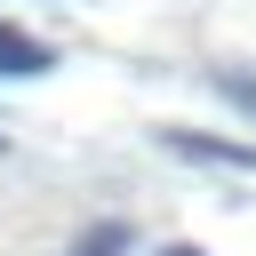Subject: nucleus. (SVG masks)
Returning <instances> with one entry per match:
<instances>
[{
  "label": "nucleus",
  "instance_id": "7ed1b4c3",
  "mask_svg": "<svg viewBox=\"0 0 256 256\" xmlns=\"http://www.w3.org/2000/svg\"><path fill=\"white\" fill-rule=\"evenodd\" d=\"M128 248H136V224H128V216H104V224H88L64 256H128Z\"/></svg>",
  "mask_w": 256,
  "mask_h": 256
},
{
  "label": "nucleus",
  "instance_id": "423d86ee",
  "mask_svg": "<svg viewBox=\"0 0 256 256\" xmlns=\"http://www.w3.org/2000/svg\"><path fill=\"white\" fill-rule=\"evenodd\" d=\"M0 152H8V136H0Z\"/></svg>",
  "mask_w": 256,
  "mask_h": 256
},
{
  "label": "nucleus",
  "instance_id": "20e7f679",
  "mask_svg": "<svg viewBox=\"0 0 256 256\" xmlns=\"http://www.w3.org/2000/svg\"><path fill=\"white\" fill-rule=\"evenodd\" d=\"M208 88H216V96H224L240 120H256V72H240V64H216V72H208Z\"/></svg>",
  "mask_w": 256,
  "mask_h": 256
},
{
  "label": "nucleus",
  "instance_id": "f257e3e1",
  "mask_svg": "<svg viewBox=\"0 0 256 256\" xmlns=\"http://www.w3.org/2000/svg\"><path fill=\"white\" fill-rule=\"evenodd\" d=\"M160 144H168V152H184V160H208V168H248V176H256V144H240V136H200V128H160Z\"/></svg>",
  "mask_w": 256,
  "mask_h": 256
},
{
  "label": "nucleus",
  "instance_id": "39448f33",
  "mask_svg": "<svg viewBox=\"0 0 256 256\" xmlns=\"http://www.w3.org/2000/svg\"><path fill=\"white\" fill-rule=\"evenodd\" d=\"M168 256H208V248H192V240H176V248H168Z\"/></svg>",
  "mask_w": 256,
  "mask_h": 256
},
{
  "label": "nucleus",
  "instance_id": "f03ea898",
  "mask_svg": "<svg viewBox=\"0 0 256 256\" xmlns=\"http://www.w3.org/2000/svg\"><path fill=\"white\" fill-rule=\"evenodd\" d=\"M48 64H56L48 40H32L24 24H0V80H40Z\"/></svg>",
  "mask_w": 256,
  "mask_h": 256
}]
</instances>
